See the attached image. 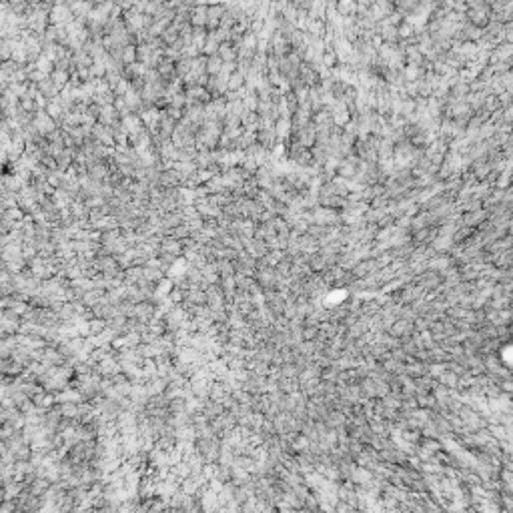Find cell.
I'll use <instances>...</instances> for the list:
<instances>
[{"mask_svg":"<svg viewBox=\"0 0 513 513\" xmlns=\"http://www.w3.org/2000/svg\"><path fill=\"white\" fill-rule=\"evenodd\" d=\"M489 14H491V8H489V6H487V8H475V10L467 8V10H465V20H467L469 24H473V26L485 28V26L489 24Z\"/></svg>","mask_w":513,"mask_h":513,"instance_id":"1","label":"cell"},{"mask_svg":"<svg viewBox=\"0 0 513 513\" xmlns=\"http://www.w3.org/2000/svg\"><path fill=\"white\" fill-rule=\"evenodd\" d=\"M325 12H327V0H311V6H309V10H307V16H309V18H313V20L321 18V20H325Z\"/></svg>","mask_w":513,"mask_h":513,"instance_id":"2","label":"cell"},{"mask_svg":"<svg viewBox=\"0 0 513 513\" xmlns=\"http://www.w3.org/2000/svg\"><path fill=\"white\" fill-rule=\"evenodd\" d=\"M335 10L341 16H355L357 12V2L355 0H337L335 2Z\"/></svg>","mask_w":513,"mask_h":513,"instance_id":"3","label":"cell"},{"mask_svg":"<svg viewBox=\"0 0 513 513\" xmlns=\"http://www.w3.org/2000/svg\"><path fill=\"white\" fill-rule=\"evenodd\" d=\"M219 54H221V58H223V60H227V63H231V60L237 56V48H235L231 42H223V44L219 46Z\"/></svg>","mask_w":513,"mask_h":513,"instance_id":"4","label":"cell"},{"mask_svg":"<svg viewBox=\"0 0 513 513\" xmlns=\"http://www.w3.org/2000/svg\"><path fill=\"white\" fill-rule=\"evenodd\" d=\"M465 6L471 8V10H475V8H487L489 4L485 2V0H465Z\"/></svg>","mask_w":513,"mask_h":513,"instance_id":"5","label":"cell"},{"mask_svg":"<svg viewBox=\"0 0 513 513\" xmlns=\"http://www.w3.org/2000/svg\"><path fill=\"white\" fill-rule=\"evenodd\" d=\"M293 2V6L297 8V10H309V6H311V0H291Z\"/></svg>","mask_w":513,"mask_h":513,"instance_id":"6","label":"cell"},{"mask_svg":"<svg viewBox=\"0 0 513 513\" xmlns=\"http://www.w3.org/2000/svg\"><path fill=\"white\" fill-rule=\"evenodd\" d=\"M221 68V58H210L208 60V70L210 72H217Z\"/></svg>","mask_w":513,"mask_h":513,"instance_id":"7","label":"cell"}]
</instances>
